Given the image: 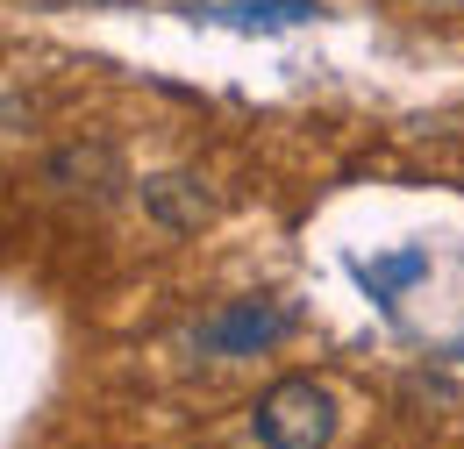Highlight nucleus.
I'll return each mask as SVG.
<instances>
[{"mask_svg": "<svg viewBox=\"0 0 464 449\" xmlns=\"http://www.w3.org/2000/svg\"><path fill=\"white\" fill-rule=\"evenodd\" d=\"M250 435L265 449H329L336 443V393L322 378H279L250 406Z\"/></svg>", "mask_w": 464, "mask_h": 449, "instance_id": "1", "label": "nucleus"}, {"mask_svg": "<svg viewBox=\"0 0 464 449\" xmlns=\"http://www.w3.org/2000/svg\"><path fill=\"white\" fill-rule=\"evenodd\" d=\"M293 329H300V314H293L286 300H229V307H215L193 329V349L200 357H257V349L286 342Z\"/></svg>", "mask_w": 464, "mask_h": 449, "instance_id": "2", "label": "nucleus"}, {"mask_svg": "<svg viewBox=\"0 0 464 449\" xmlns=\"http://www.w3.org/2000/svg\"><path fill=\"white\" fill-rule=\"evenodd\" d=\"M143 207H150L165 228H179V235L215 222V200L200 193V178H193V171H158V178H143Z\"/></svg>", "mask_w": 464, "mask_h": 449, "instance_id": "3", "label": "nucleus"}, {"mask_svg": "<svg viewBox=\"0 0 464 449\" xmlns=\"http://www.w3.org/2000/svg\"><path fill=\"white\" fill-rule=\"evenodd\" d=\"M314 14H322L314 0H236V7H222V22H236V29H300Z\"/></svg>", "mask_w": 464, "mask_h": 449, "instance_id": "4", "label": "nucleus"}, {"mask_svg": "<svg viewBox=\"0 0 464 449\" xmlns=\"http://www.w3.org/2000/svg\"><path fill=\"white\" fill-rule=\"evenodd\" d=\"M429 272V250H393V257H379V264H357V279L372 285V300H401V285H414Z\"/></svg>", "mask_w": 464, "mask_h": 449, "instance_id": "5", "label": "nucleus"}, {"mask_svg": "<svg viewBox=\"0 0 464 449\" xmlns=\"http://www.w3.org/2000/svg\"><path fill=\"white\" fill-rule=\"evenodd\" d=\"M414 7H436V14H464V0H414Z\"/></svg>", "mask_w": 464, "mask_h": 449, "instance_id": "6", "label": "nucleus"}]
</instances>
